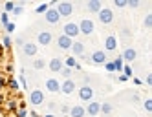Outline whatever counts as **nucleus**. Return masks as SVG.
<instances>
[{
  "mask_svg": "<svg viewBox=\"0 0 152 117\" xmlns=\"http://www.w3.org/2000/svg\"><path fill=\"white\" fill-rule=\"evenodd\" d=\"M17 117H28V110H18L17 112Z\"/></svg>",
  "mask_w": 152,
  "mask_h": 117,
  "instance_id": "nucleus-44",
  "label": "nucleus"
},
{
  "mask_svg": "<svg viewBox=\"0 0 152 117\" xmlns=\"http://www.w3.org/2000/svg\"><path fill=\"white\" fill-rule=\"evenodd\" d=\"M77 26H79V33H81V35H86V37H90L94 31H95V24H94V20H92V18H86V17L79 20Z\"/></svg>",
  "mask_w": 152,
  "mask_h": 117,
  "instance_id": "nucleus-1",
  "label": "nucleus"
},
{
  "mask_svg": "<svg viewBox=\"0 0 152 117\" xmlns=\"http://www.w3.org/2000/svg\"><path fill=\"white\" fill-rule=\"evenodd\" d=\"M99 108H101V102H97V101H90L88 104L84 106V110H86V115H90V117H95V115H99Z\"/></svg>",
  "mask_w": 152,
  "mask_h": 117,
  "instance_id": "nucleus-14",
  "label": "nucleus"
},
{
  "mask_svg": "<svg viewBox=\"0 0 152 117\" xmlns=\"http://www.w3.org/2000/svg\"><path fill=\"white\" fill-rule=\"evenodd\" d=\"M145 84H147V86H150V84H152V73H148V75L145 77Z\"/></svg>",
  "mask_w": 152,
  "mask_h": 117,
  "instance_id": "nucleus-43",
  "label": "nucleus"
},
{
  "mask_svg": "<svg viewBox=\"0 0 152 117\" xmlns=\"http://www.w3.org/2000/svg\"><path fill=\"white\" fill-rule=\"evenodd\" d=\"M6 86H9L13 92L20 90V84H18V81H17V79H9V81H6Z\"/></svg>",
  "mask_w": 152,
  "mask_h": 117,
  "instance_id": "nucleus-24",
  "label": "nucleus"
},
{
  "mask_svg": "<svg viewBox=\"0 0 152 117\" xmlns=\"http://www.w3.org/2000/svg\"><path fill=\"white\" fill-rule=\"evenodd\" d=\"M141 104H143V108H145V112L147 113H150L152 112V99L148 97V99H145V101H141Z\"/></svg>",
  "mask_w": 152,
  "mask_h": 117,
  "instance_id": "nucleus-26",
  "label": "nucleus"
},
{
  "mask_svg": "<svg viewBox=\"0 0 152 117\" xmlns=\"http://www.w3.org/2000/svg\"><path fill=\"white\" fill-rule=\"evenodd\" d=\"M44 84H46V90L51 92V93H59V92H61V82H59L57 79H53V77L46 79Z\"/></svg>",
  "mask_w": 152,
  "mask_h": 117,
  "instance_id": "nucleus-17",
  "label": "nucleus"
},
{
  "mask_svg": "<svg viewBox=\"0 0 152 117\" xmlns=\"http://www.w3.org/2000/svg\"><path fill=\"white\" fill-rule=\"evenodd\" d=\"M114 6L119 9H125L126 7V0H114Z\"/></svg>",
  "mask_w": 152,
  "mask_h": 117,
  "instance_id": "nucleus-36",
  "label": "nucleus"
},
{
  "mask_svg": "<svg viewBox=\"0 0 152 117\" xmlns=\"http://www.w3.org/2000/svg\"><path fill=\"white\" fill-rule=\"evenodd\" d=\"M62 35H66L68 39H72V40H75L81 33H79V26H77V22H66L62 26Z\"/></svg>",
  "mask_w": 152,
  "mask_h": 117,
  "instance_id": "nucleus-2",
  "label": "nucleus"
},
{
  "mask_svg": "<svg viewBox=\"0 0 152 117\" xmlns=\"http://www.w3.org/2000/svg\"><path fill=\"white\" fill-rule=\"evenodd\" d=\"M75 88H77V84H75L73 79H64V82H61V92L64 95H72L75 92Z\"/></svg>",
  "mask_w": 152,
  "mask_h": 117,
  "instance_id": "nucleus-10",
  "label": "nucleus"
},
{
  "mask_svg": "<svg viewBox=\"0 0 152 117\" xmlns=\"http://www.w3.org/2000/svg\"><path fill=\"white\" fill-rule=\"evenodd\" d=\"M86 9H88L90 13L97 15L103 9V2H101V0H88V2H86Z\"/></svg>",
  "mask_w": 152,
  "mask_h": 117,
  "instance_id": "nucleus-19",
  "label": "nucleus"
},
{
  "mask_svg": "<svg viewBox=\"0 0 152 117\" xmlns=\"http://www.w3.org/2000/svg\"><path fill=\"white\" fill-rule=\"evenodd\" d=\"M70 51L73 53V57H81L83 53L86 51V44H84V42H81V40H73Z\"/></svg>",
  "mask_w": 152,
  "mask_h": 117,
  "instance_id": "nucleus-16",
  "label": "nucleus"
},
{
  "mask_svg": "<svg viewBox=\"0 0 152 117\" xmlns=\"http://www.w3.org/2000/svg\"><path fill=\"white\" fill-rule=\"evenodd\" d=\"M72 44H73V40L68 39L66 35H59V37H57V48H59V49H62V51H70Z\"/></svg>",
  "mask_w": 152,
  "mask_h": 117,
  "instance_id": "nucleus-12",
  "label": "nucleus"
},
{
  "mask_svg": "<svg viewBox=\"0 0 152 117\" xmlns=\"http://www.w3.org/2000/svg\"><path fill=\"white\" fill-rule=\"evenodd\" d=\"M55 9H57V13L61 15V18H68L73 15V4L72 2H57L55 4Z\"/></svg>",
  "mask_w": 152,
  "mask_h": 117,
  "instance_id": "nucleus-3",
  "label": "nucleus"
},
{
  "mask_svg": "<svg viewBox=\"0 0 152 117\" xmlns=\"http://www.w3.org/2000/svg\"><path fill=\"white\" fill-rule=\"evenodd\" d=\"M68 115L70 117H86V110H84L83 104H75V106H72V108H70Z\"/></svg>",
  "mask_w": 152,
  "mask_h": 117,
  "instance_id": "nucleus-20",
  "label": "nucleus"
},
{
  "mask_svg": "<svg viewBox=\"0 0 152 117\" xmlns=\"http://www.w3.org/2000/svg\"><path fill=\"white\" fill-rule=\"evenodd\" d=\"M0 102H4V97H2V95H0Z\"/></svg>",
  "mask_w": 152,
  "mask_h": 117,
  "instance_id": "nucleus-54",
  "label": "nucleus"
},
{
  "mask_svg": "<svg viewBox=\"0 0 152 117\" xmlns=\"http://www.w3.org/2000/svg\"><path fill=\"white\" fill-rule=\"evenodd\" d=\"M123 75L128 77V79H130V77H134V71H132V68H130L128 64H123Z\"/></svg>",
  "mask_w": 152,
  "mask_h": 117,
  "instance_id": "nucleus-28",
  "label": "nucleus"
},
{
  "mask_svg": "<svg viewBox=\"0 0 152 117\" xmlns=\"http://www.w3.org/2000/svg\"><path fill=\"white\" fill-rule=\"evenodd\" d=\"M29 102L33 104V106L44 104V92H42V90H33V92H29Z\"/></svg>",
  "mask_w": 152,
  "mask_h": 117,
  "instance_id": "nucleus-9",
  "label": "nucleus"
},
{
  "mask_svg": "<svg viewBox=\"0 0 152 117\" xmlns=\"http://www.w3.org/2000/svg\"><path fill=\"white\" fill-rule=\"evenodd\" d=\"M103 66L106 68V71H108V73H114V71H115V70H114V62H112V60H106Z\"/></svg>",
  "mask_w": 152,
  "mask_h": 117,
  "instance_id": "nucleus-35",
  "label": "nucleus"
},
{
  "mask_svg": "<svg viewBox=\"0 0 152 117\" xmlns=\"http://www.w3.org/2000/svg\"><path fill=\"white\" fill-rule=\"evenodd\" d=\"M112 62H114V70H115V71H123V59H121V55L115 57Z\"/></svg>",
  "mask_w": 152,
  "mask_h": 117,
  "instance_id": "nucleus-23",
  "label": "nucleus"
},
{
  "mask_svg": "<svg viewBox=\"0 0 152 117\" xmlns=\"http://www.w3.org/2000/svg\"><path fill=\"white\" fill-rule=\"evenodd\" d=\"M22 11H24V7H22V6H17V4H15V7H13V11H11V13L18 17V15H22Z\"/></svg>",
  "mask_w": 152,
  "mask_h": 117,
  "instance_id": "nucleus-38",
  "label": "nucleus"
},
{
  "mask_svg": "<svg viewBox=\"0 0 152 117\" xmlns=\"http://www.w3.org/2000/svg\"><path fill=\"white\" fill-rule=\"evenodd\" d=\"M121 59H123V62H134L137 59V51L132 46H126L123 49V53H121Z\"/></svg>",
  "mask_w": 152,
  "mask_h": 117,
  "instance_id": "nucleus-11",
  "label": "nucleus"
},
{
  "mask_svg": "<svg viewBox=\"0 0 152 117\" xmlns=\"http://www.w3.org/2000/svg\"><path fill=\"white\" fill-rule=\"evenodd\" d=\"M6 106H7V110H11V112H15V110H17V106H18V102H17L15 99H9V101L6 102Z\"/></svg>",
  "mask_w": 152,
  "mask_h": 117,
  "instance_id": "nucleus-30",
  "label": "nucleus"
},
{
  "mask_svg": "<svg viewBox=\"0 0 152 117\" xmlns=\"http://www.w3.org/2000/svg\"><path fill=\"white\" fill-rule=\"evenodd\" d=\"M79 59H81V60H84V62H90V55H86V53H83Z\"/></svg>",
  "mask_w": 152,
  "mask_h": 117,
  "instance_id": "nucleus-47",
  "label": "nucleus"
},
{
  "mask_svg": "<svg viewBox=\"0 0 152 117\" xmlns=\"http://www.w3.org/2000/svg\"><path fill=\"white\" fill-rule=\"evenodd\" d=\"M112 104L110 102H101V108H99V113H103V115H110L112 113Z\"/></svg>",
  "mask_w": 152,
  "mask_h": 117,
  "instance_id": "nucleus-22",
  "label": "nucleus"
},
{
  "mask_svg": "<svg viewBox=\"0 0 152 117\" xmlns=\"http://www.w3.org/2000/svg\"><path fill=\"white\" fill-rule=\"evenodd\" d=\"M61 110H62V113H68V112H70V106H68V104H62Z\"/></svg>",
  "mask_w": 152,
  "mask_h": 117,
  "instance_id": "nucleus-48",
  "label": "nucleus"
},
{
  "mask_svg": "<svg viewBox=\"0 0 152 117\" xmlns=\"http://www.w3.org/2000/svg\"><path fill=\"white\" fill-rule=\"evenodd\" d=\"M48 68H50L53 73H59V71L64 68V64H62V59H59V57H53V59H50V62H48Z\"/></svg>",
  "mask_w": 152,
  "mask_h": 117,
  "instance_id": "nucleus-18",
  "label": "nucleus"
},
{
  "mask_svg": "<svg viewBox=\"0 0 152 117\" xmlns=\"http://www.w3.org/2000/svg\"><path fill=\"white\" fill-rule=\"evenodd\" d=\"M6 70H7L9 73H13V66H11V64H7V66H6Z\"/></svg>",
  "mask_w": 152,
  "mask_h": 117,
  "instance_id": "nucleus-52",
  "label": "nucleus"
},
{
  "mask_svg": "<svg viewBox=\"0 0 152 117\" xmlns=\"http://www.w3.org/2000/svg\"><path fill=\"white\" fill-rule=\"evenodd\" d=\"M13 7H15V4H13V2H6V6H4L6 13H11V11H13Z\"/></svg>",
  "mask_w": 152,
  "mask_h": 117,
  "instance_id": "nucleus-40",
  "label": "nucleus"
},
{
  "mask_svg": "<svg viewBox=\"0 0 152 117\" xmlns=\"http://www.w3.org/2000/svg\"><path fill=\"white\" fill-rule=\"evenodd\" d=\"M6 31H7V33H13V31H15V24H13V22H9V24L6 26Z\"/></svg>",
  "mask_w": 152,
  "mask_h": 117,
  "instance_id": "nucleus-42",
  "label": "nucleus"
},
{
  "mask_svg": "<svg viewBox=\"0 0 152 117\" xmlns=\"http://www.w3.org/2000/svg\"><path fill=\"white\" fill-rule=\"evenodd\" d=\"M141 6L139 0H126V7H132V9H137Z\"/></svg>",
  "mask_w": 152,
  "mask_h": 117,
  "instance_id": "nucleus-32",
  "label": "nucleus"
},
{
  "mask_svg": "<svg viewBox=\"0 0 152 117\" xmlns=\"http://www.w3.org/2000/svg\"><path fill=\"white\" fill-rule=\"evenodd\" d=\"M0 22H2V26L6 28V26L9 24V13H6V11H4V13H0Z\"/></svg>",
  "mask_w": 152,
  "mask_h": 117,
  "instance_id": "nucleus-31",
  "label": "nucleus"
},
{
  "mask_svg": "<svg viewBox=\"0 0 152 117\" xmlns=\"http://www.w3.org/2000/svg\"><path fill=\"white\" fill-rule=\"evenodd\" d=\"M4 86H6V79H4L2 75H0V90H2Z\"/></svg>",
  "mask_w": 152,
  "mask_h": 117,
  "instance_id": "nucleus-50",
  "label": "nucleus"
},
{
  "mask_svg": "<svg viewBox=\"0 0 152 117\" xmlns=\"http://www.w3.org/2000/svg\"><path fill=\"white\" fill-rule=\"evenodd\" d=\"M48 110H50L48 113H51V110H55V102H53V101H50V102H48Z\"/></svg>",
  "mask_w": 152,
  "mask_h": 117,
  "instance_id": "nucleus-46",
  "label": "nucleus"
},
{
  "mask_svg": "<svg viewBox=\"0 0 152 117\" xmlns=\"http://www.w3.org/2000/svg\"><path fill=\"white\" fill-rule=\"evenodd\" d=\"M128 81V77H125V75H119V82H126Z\"/></svg>",
  "mask_w": 152,
  "mask_h": 117,
  "instance_id": "nucleus-51",
  "label": "nucleus"
},
{
  "mask_svg": "<svg viewBox=\"0 0 152 117\" xmlns=\"http://www.w3.org/2000/svg\"><path fill=\"white\" fill-rule=\"evenodd\" d=\"M15 44H18V46H24V44H26V40H24V37H18V39H17V42H15Z\"/></svg>",
  "mask_w": 152,
  "mask_h": 117,
  "instance_id": "nucleus-45",
  "label": "nucleus"
},
{
  "mask_svg": "<svg viewBox=\"0 0 152 117\" xmlns=\"http://www.w3.org/2000/svg\"><path fill=\"white\" fill-rule=\"evenodd\" d=\"M22 51H24V55H26V57H35V55H37V51H39V46L35 44V42L28 40L26 44L22 46Z\"/></svg>",
  "mask_w": 152,
  "mask_h": 117,
  "instance_id": "nucleus-15",
  "label": "nucleus"
},
{
  "mask_svg": "<svg viewBox=\"0 0 152 117\" xmlns=\"http://www.w3.org/2000/svg\"><path fill=\"white\" fill-rule=\"evenodd\" d=\"M44 117H55V115H53V113H46Z\"/></svg>",
  "mask_w": 152,
  "mask_h": 117,
  "instance_id": "nucleus-53",
  "label": "nucleus"
},
{
  "mask_svg": "<svg viewBox=\"0 0 152 117\" xmlns=\"http://www.w3.org/2000/svg\"><path fill=\"white\" fill-rule=\"evenodd\" d=\"M18 84H20V90H28V82H26V77L20 73V77H18Z\"/></svg>",
  "mask_w": 152,
  "mask_h": 117,
  "instance_id": "nucleus-33",
  "label": "nucleus"
},
{
  "mask_svg": "<svg viewBox=\"0 0 152 117\" xmlns=\"http://www.w3.org/2000/svg\"><path fill=\"white\" fill-rule=\"evenodd\" d=\"M121 37L130 39V29H128V28H121Z\"/></svg>",
  "mask_w": 152,
  "mask_h": 117,
  "instance_id": "nucleus-41",
  "label": "nucleus"
},
{
  "mask_svg": "<svg viewBox=\"0 0 152 117\" xmlns=\"http://www.w3.org/2000/svg\"><path fill=\"white\" fill-rule=\"evenodd\" d=\"M33 68H35V70L46 68V60H44V59H35V60H33Z\"/></svg>",
  "mask_w": 152,
  "mask_h": 117,
  "instance_id": "nucleus-25",
  "label": "nucleus"
},
{
  "mask_svg": "<svg viewBox=\"0 0 152 117\" xmlns=\"http://www.w3.org/2000/svg\"><path fill=\"white\" fill-rule=\"evenodd\" d=\"M51 40H53V33L50 29H42L37 33V44H40V46H50Z\"/></svg>",
  "mask_w": 152,
  "mask_h": 117,
  "instance_id": "nucleus-6",
  "label": "nucleus"
},
{
  "mask_svg": "<svg viewBox=\"0 0 152 117\" xmlns=\"http://www.w3.org/2000/svg\"><path fill=\"white\" fill-rule=\"evenodd\" d=\"M134 84H136V86H141V84H143V81H141L139 77H134Z\"/></svg>",
  "mask_w": 152,
  "mask_h": 117,
  "instance_id": "nucleus-49",
  "label": "nucleus"
},
{
  "mask_svg": "<svg viewBox=\"0 0 152 117\" xmlns=\"http://www.w3.org/2000/svg\"><path fill=\"white\" fill-rule=\"evenodd\" d=\"M2 46H4L6 49H9V48H11V46H13V42H11V39H9L7 35H6V37L2 39Z\"/></svg>",
  "mask_w": 152,
  "mask_h": 117,
  "instance_id": "nucleus-34",
  "label": "nucleus"
},
{
  "mask_svg": "<svg viewBox=\"0 0 152 117\" xmlns=\"http://www.w3.org/2000/svg\"><path fill=\"white\" fill-rule=\"evenodd\" d=\"M48 7H50V4H40V6H37L35 11H37V13H46V11H48Z\"/></svg>",
  "mask_w": 152,
  "mask_h": 117,
  "instance_id": "nucleus-37",
  "label": "nucleus"
},
{
  "mask_svg": "<svg viewBox=\"0 0 152 117\" xmlns=\"http://www.w3.org/2000/svg\"><path fill=\"white\" fill-rule=\"evenodd\" d=\"M104 117H110V115H104Z\"/></svg>",
  "mask_w": 152,
  "mask_h": 117,
  "instance_id": "nucleus-55",
  "label": "nucleus"
},
{
  "mask_svg": "<svg viewBox=\"0 0 152 117\" xmlns=\"http://www.w3.org/2000/svg\"><path fill=\"white\" fill-rule=\"evenodd\" d=\"M117 49V37L115 35H108L104 39V49L103 51H108V53H112Z\"/></svg>",
  "mask_w": 152,
  "mask_h": 117,
  "instance_id": "nucleus-13",
  "label": "nucleus"
},
{
  "mask_svg": "<svg viewBox=\"0 0 152 117\" xmlns=\"http://www.w3.org/2000/svg\"><path fill=\"white\" fill-rule=\"evenodd\" d=\"M97 20H99L101 24L108 26V24H112L114 22V11L110 7H103L99 13H97Z\"/></svg>",
  "mask_w": 152,
  "mask_h": 117,
  "instance_id": "nucleus-4",
  "label": "nucleus"
},
{
  "mask_svg": "<svg viewBox=\"0 0 152 117\" xmlns=\"http://www.w3.org/2000/svg\"><path fill=\"white\" fill-rule=\"evenodd\" d=\"M62 64L66 66V68H72V70H81V64L77 62V59H75V57H66Z\"/></svg>",
  "mask_w": 152,
  "mask_h": 117,
  "instance_id": "nucleus-21",
  "label": "nucleus"
},
{
  "mask_svg": "<svg viewBox=\"0 0 152 117\" xmlns=\"http://www.w3.org/2000/svg\"><path fill=\"white\" fill-rule=\"evenodd\" d=\"M44 20L48 24H59L61 22V15L57 13L55 7H48V11L44 13Z\"/></svg>",
  "mask_w": 152,
  "mask_h": 117,
  "instance_id": "nucleus-8",
  "label": "nucleus"
},
{
  "mask_svg": "<svg viewBox=\"0 0 152 117\" xmlns=\"http://www.w3.org/2000/svg\"><path fill=\"white\" fill-rule=\"evenodd\" d=\"M79 99L83 102L94 101V88L90 86V84H83V86H79Z\"/></svg>",
  "mask_w": 152,
  "mask_h": 117,
  "instance_id": "nucleus-5",
  "label": "nucleus"
},
{
  "mask_svg": "<svg viewBox=\"0 0 152 117\" xmlns=\"http://www.w3.org/2000/svg\"><path fill=\"white\" fill-rule=\"evenodd\" d=\"M130 101H132L134 104H139V102H141V97H139V93H132V95H130Z\"/></svg>",
  "mask_w": 152,
  "mask_h": 117,
  "instance_id": "nucleus-39",
  "label": "nucleus"
},
{
  "mask_svg": "<svg viewBox=\"0 0 152 117\" xmlns=\"http://www.w3.org/2000/svg\"><path fill=\"white\" fill-rule=\"evenodd\" d=\"M106 60H108L106 51H103V49H95L92 55H90V62H92V64H95V66H103Z\"/></svg>",
  "mask_w": 152,
  "mask_h": 117,
  "instance_id": "nucleus-7",
  "label": "nucleus"
},
{
  "mask_svg": "<svg viewBox=\"0 0 152 117\" xmlns=\"http://www.w3.org/2000/svg\"><path fill=\"white\" fill-rule=\"evenodd\" d=\"M143 26H145L147 29H150V28H152V13H147V15H145V20H143Z\"/></svg>",
  "mask_w": 152,
  "mask_h": 117,
  "instance_id": "nucleus-29",
  "label": "nucleus"
},
{
  "mask_svg": "<svg viewBox=\"0 0 152 117\" xmlns=\"http://www.w3.org/2000/svg\"><path fill=\"white\" fill-rule=\"evenodd\" d=\"M72 73H73V70H72V68H66V66L61 70V75H62L64 79H72Z\"/></svg>",
  "mask_w": 152,
  "mask_h": 117,
  "instance_id": "nucleus-27",
  "label": "nucleus"
}]
</instances>
